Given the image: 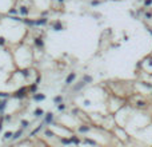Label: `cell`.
I'll use <instances>...</instances> for the list:
<instances>
[{
  "label": "cell",
  "instance_id": "obj_8",
  "mask_svg": "<svg viewBox=\"0 0 152 147\" xmlns=\"http://www.w3.org/2000/svg\"><path fill=\"white\" fill-rule=\"evenodd\" d=\"M53 28H55V31H60L63 28V26L61 24H53Z\"/></svg>",
  "mask_w": 152,
  "mask_h": 147
},
{
  "label": "cell",
  "instance_id": "obj_2",
  "mask_svg": "<svg viewBox=\"0 0 152 147\" xmlns=\"http://www.w3.org/2000/svg\"><path fill=\"white\" fill-rule=\"evenodd\" d=\"M75 78H76V74H69L68 78H67V80H66V83L67 84H71V82H74Z\"/></svg>",
  "mask_w": 152,
  "mask_h": 147
},
{
  "label": "cell",
  "instance_id": "obj_1",
  "mask_svg": "<svg viewBox=\"0 0 152 147\" xmlns=\"http://www.w3.org/2000/svg\"><path fill=\"white\" fill-rule=\"evenodd\" d=\"M52 121H53V114H52V112H48L47 115H45L44 122H45L47 124H51V123H52Z\"/></svg>",
  "mask_w": 152,
  "mask_h": 147
},
{
  "label": "cell",
  "instance_id": "obj_14",
  "mask_svg": "<svg viewBox=\"0 0 152 147\" xmlns=\"http://www.w3.org/2000/svg\"><path fill=\"white\" fill-rule=\"evenodd\" d=\"M1 129H3V126H1V123H0V131H1Z\"/></svg>",
  "mask_w": 152,
  "mask_h": 147
},
{
  "label": "cell",
  "instance_id": "obj_5",
  "mask_svg": "<svg viewBox=\"0 0 152 147\" xmlns=\"http://www.w3.org/2000/svg\"><path fill=\"white\" fill-rule=\"evenodd\" d=\"M43 114H44V111L40 110V108H37V110L35 111V116H37V118H39V116H43Z\"/></svg>",
  "mask_w": 152,
  "mask_h": 147
},
{
  "label": "cell",
  "instance_id": "obj_7",
  "mask_svg": "<svg viewBox=\"0 0 152 147\" xmlns=\"http://www.w3.org/2000/svg\"><path fill=\"white\" fill-rule=\"evenodd\" d=\"M5 103H7V100H1L0 102V111H3L5 108Z\"/></svg>",
  "mask_w": 152,
  "mask_h": 147
},
{
  "label": "cell",
  "instance_id": "obj_3",
  "mask_svg": "<svg viewBox=\"0 0 152 147\" xmlns=\"http://www.w3.org/2000/svg\"><path fill=\"white\" fill-rule=\"evenodd\" d=\"M34 99L36 100V102H39V100H44V99H45V95H43V94L34 95Z\"/></svg>",
  "mask_w": 152,
  "mask_h": 147
},
{
  "label": "cell",
  "instance_id": "obj_10",
  "mask_svg": "<svg viewBox=\"0 0 152 147\" xmlns=\"http://www.w3.org/2000/svg\"><path fill=\"white\" fill-rule=\"evenodd\" d=\"M53 100H55L56 103H59V102H61V100H63V98H61V96H56V98H55V99H53Z\"/></svg>",
  "mask_w": 152,
  "mask_h": 147
},
{
  "label": "cell",
  "instance_id": "obj_9",
  "mask_svg": "<svg viewBox=\"0 0 152 147\" xmlns=\"http://www.w3.org/2000/svg\"><path fill=\"white\" fill-rule=\"evenodd\" d=\"M36 44L40 46V47H43V40L40 39V37H37V39H36Z\"/></svg>",
  "mask_w": 152,
  "mask_h": 147
},
{
  "label": "cell",
  "instance_id": "obj_6",
  "mask_svg": "<svg viewBox=\"0 0 152 147\" xmlns=\"http://www.w3.org/2000/svg\"><path fill=\"white\" fill-rule=\"evenodd\" d=\"M12 132H11V131H8V132H5V134H4V139H11V138H12Z\"/></svg>",
  "mask_w": 152,
  "mask_h": 147
},
{
  "label": "cell",
  "instance_id": "obj_11",
  "mask_svg": "<svg viewBox=\"0 0 152 147\" xmlns=\"http://www.w3.org/2000/svg\"><path fill=\"white\" fill-rule=\"evenodd\" d=\"M58 108H59V111H61V110H64V108H66V106H64V104H61V103H60V104L58 106Z\"/></svg>",
  "mask_w": 152,
  "mask_h": 147
},
{
  "label": "cell",
  "instance_id": "obj_15",
  "mask_svg": "<svg viewBox=\"0 0 152 147\" xmlns=\"http://www.w3.org/2000/svg\"><path fill=\"white\" fill-rule=\"evenodd\" d=\"M59 1H63V0H59Z\"/></svg>",
  "mask_w": 152,
  "mask_h": 147
},
{
  "label": "cell",
  "instance_id": "obj_4",
  "mask_svg": "<svg viewBox=\"0 0 152 147\" xmlns=\"http://www.w3.org/2000/svg\"><path fill=\"white\" fill-rule=\"evenodd\" d=\"M21 134H23V130H19L18 132H15V134H13V137H12V140H16V139H19V138L21 137Z\"/></svg>",
  "mask_w": 152,
  "mask_h": 147
},
{
  "label": "cell",
  "instance_id": "obj_13",
  "mask_svg": "<svg viewBox=\"0 0 152 147\" xmlns=\"http://www.w3.org/2000/svg\"><path fill=\"white\" fill-rule=\"evenodd\" d=\"M84 82H91V78L89 76H84Z\"/></svg>",
  "mask_w": 152,
  "mask_h": 147
},
{
  "label": "cell",
  "instance_id": "obj_12",
  "mask_svg": "<svg viewBox=\"0 0 152 147\" xmlns=\"http://www.w3.org/2000/svg\"><path fill=\"white\" fill-rule=\"evenodd\" d=\"M80 131H81V132L88 131V127H80Z\"/></svg>",
  "mask_w": 152,
  "mask_h": 147
}]
</instances>
